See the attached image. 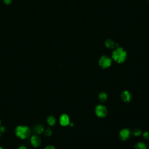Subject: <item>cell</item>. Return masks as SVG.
Listing matches in <instances>:
<instances>
[{"label": "cell", "instance_id": "obj_1", "mask_svg": "<svg viewBox=\"0 0 149 149\" xmlns=\"http://www.w3.org/2000/svg\"><path fill=\"white\" fill-rule=\"evenodd\" d=\"M32 130L27 125H18L15 129V135L22 140H26L31 136Z\"/></svg>", "mask_w": 149, "mask_h": 149}, {"label": "cell", "instance_id": "obj_2", "mask_svg": "<svg viewBox=\"0 0 149 149\" xmlns=\"http://www.w3.org/2000/svg\"><path fill=\"white\" fill-rule=\"evenodd\" d=\"M112 57L117 63H123L127 58V53L123 48L121 47H117L113 51Z\"/></svg>", "mask_w": 149, "mask_h": 149}, {"label": "cell", "instance_id": "obj_3", "mask_svg": "<svg viewBox=\"0 0 149 149\" xmlns=\"http://www.w3.org/2000/svg\"><path fill=\"white\" fill-rule=\"evenodd\" d=\"M100 66L104 69L109 67L112 63L111 59L107 55L102 56L99 59Z\"/></svg>", "mask_w": 149, "mask_h": 149}, {"label": "cell", "instance_id": "obj_4", "mask_svg": "<svg viewBox=\"0 0 149 149\" xmlns=\"http://www.w3.org/2000/svg\"><path fill=\"white\" fill-rule=\"evenodd\" d=\"M30 141L31 146L34 148H37L40 147L42 142V140L40 135L36 134H33L30 136Z\"/></svg>", "mask_w": 149, "mask_h": 149}, {"label": "cell", "instance_id": "obj_5", "mask_svg": "<svg viewBox=\"0 0 149 149\" xmlns=\"http://www.w3.org/2000/svg\"><path fill=\"white\" fill-rule=\"evenodd\" d=\"M95 114L100 118H104L107 114V108L102 105H98L95 109Z\"/></svg>", "mask_w": 149, "mask_h": 149}, {"label": "cell", "instance_id": "obj_6", "mask_svg": "<svg viewBox=\"0 0 149 149\" xmlns=\"http://www.w3.org/2000/svg\"><path fill=\"white\" fill-rule=\"evenodd\" d=\"M44 129H45V128H44V126L43 125H42L41 123H37L33 126L32 131L33 132L34 134L40 135L41 133H44Z\"/></svg>", "mask_w": 149, "mask_h": 149}, {"label": "cell", "instance_id": "obj_7", "mask_svg": "<svg viewBox=\"0 0 149 149\" xmlns=\"http://www.w3.org/2000/svg\"><path fill=\"white\" fill-rule=\"evenodd\" d=\"M130 131L128 129H123L119 133V138L122 140H126L130 137Z\"/></svg>", "mask_w": 149, "mask_h": 149}, {"label": "cell", "instance_id": "obj_8", "mask_svg": "<svg viewBox=\"0 0 149 149\" xmlns=\"http://www.w3.org/2000/svg\"><path fill=\"white\" fill-rule=\"evenodd\" d=\"M59 123L63 126H66L70 123L69 118L68 115L63 113L61 115L59 118Z\"/></svg>", "mask_w": 149, "mask_h": 149}, {"label": "cell", "instance_id": "obj_9", "mask_svg": "<svg viewBox=\"0 0 149 149\" xmlns=\"http://www.w3.org/2000/svg\"><path fill=\"white\" fill-rule=\"evenodd\" d=\"M121 98L125 102H129L132 99V95L129 91L125 90L121 93Z\"/></svg>", "mask_w": 149, "mask_h": 149}, {"label": "cell", "instance_id": "obj_10", "mask_svg": "<svg viewBox=\"0 0 149 149\" xmlns=\"http://www.w3.org/2000/svg\"><path fill=\"white\" fill-rule=\"evenodd\" d=\"M56 120L55 118L52 115H49L47 118V122L48 125L50 126H54L56 123Z\"/></svg>", "mask_w": 149, "mask_h": 149}, {"label": "cell", "instance_id": "obj_11", "mask_svg": "<svg viewBox=\"0 0 149 149\" xmlns=\"http://www.w3.org/2000/svg\"><path fill=\"white\" fill-rule=\"evenodd\" d=\"M105 45L109 49H113L116 47L115 42L111 39H108L107 40H106V41L105 42Z\"/></svg>", "mask_w": 149, "mask_h": 149}, {"label": "cell", "instance_id": "obj_12", "mask_svg": "<svg viewBox=\"0 0 149 149\" xmlns=\"http://www.w3.org/2000/svg\"><path fill=\"white\" fill-rule=\"evenodd\" d=\"M107 94L105 92H102L101 93L99 94V95H98V98H99V100L102 101V102H104L107 100Z\"/></svg>", "mask_w": 149, "mask_h": 149}, {"label": "cell", "instance_id": "obj_13", "mask_svg": "<svg viewBox=\"0 0 149 149\" xmlns=\"http://www.w3.org/2000/svg\"><path fill=\"white\" fill-rule=\"evenodd\" d=\"M135 149H147V146L144 143L138 142L135 145Z\"/></svg>", "mask_w": 149, "mask_h": 149}, {"label": "cell", "instance_id": "obj_14", "mask_svg": "<svg viewBox=\"0 0 149 149\" xmlns=\"http://www.w3.org/2000/svg\"><path fill=\"white\" fill-rule=\"evenodd\" d=\"M44 134H45V136L49 137L52 134V129L50 127H47V128L44 129Z\"/></svg>", "mask_w": 149, "mask_h": 149}, {"label": "cell", "instance_id": "obj_15", "mask_svg": "<svg viewBox=\"0 0 149 149\" xmlns=\"http://www.w3.org/2000/svg\"><path fill=\"white\" fill-rule=\"evenodd\" d=\"M141 130L138 128H136L133 130V135H134L136 136H140L141 134Z\"/></svg>", "mask_w": 149, "mask_h": 149}, {"label": "cell", "instance_id": "obj_16", "mask_svg": "<svg viewBox=\"0 0 149 149\" xmlns=\"http://www.w3.org/2000/svg\"><path fill=\"white\" fill-rule=\"evenodd\" d=\"M6 127H5V126H0V132L1 133H5V132H6Z\"/></svg>", "mask_w": 149, "mask_h": 149}, {"label": "cell", "instance_id": "obj_17", "mask_svg": "<svg viewBox=\"0 0 149 149\" xmlns=\"http://www.w3.org/2000/svg\"><path fill=\"white\" fill-rule=\"evenodd\" d=\"M143 137L144 139H149V132H146L143 133Z\"/></svg>", "mask_w": 149, "mask_h": 149}, {"label": "cell", "instance_id": "obj_18", "mask_svg": "<svg viewBox=\"0 0 149 149\" xmlns=\"http://www.w3.org/2000/svg\"><path fill=\"white\" fill-rule=\"evenodd\" d=\"M44 149H56V148L52 145H48L45 146Z\"/></svg>", "mask_w": 149, "mask_h": 149}, {"label": "cell", "instance_id": "obj_19", "mask_svg": "<svg viewBox=\"0 0 149 149\" xmlns=\"http://www.w3.org/2000/svg\"><path fill=\"white\" fill-rule=\"evenodd\" d=\"M3 1L4 2V3H5L7 5H9L11 3L12 0H3Z\"/></svg>", "mask_w": 149, "mask_h": 149}, {"label": "cell", "instance_id": "obj_20", "mask_svg": "<svg viewBox=\"0 0 149 149\" xmlns=\"http://www.w3.org/2000/svg\"><path fill=\"white\" fill-rule=\"evenodd\" d=\"M17 149H28L27 147L24 146V145H21L20 146H19V147L17 148Z\"/></svg>", "mask_w": 149, "mask_h": 149}, {"label": "cell", "instance_id": "obj_21", "mask_svg": "<svg viewBox=\"0 0 149 149\" xmlns=\"http://www.w3.org/2000/svg\"><path fill=\"white\" fill-rule=\"evenodd\" d=\"M0 149H4V148H3V147H2V146H0Z\"/></svg>", "mask_w": 149, "mask_h": 149}, {"label": "cell", "instance_id": "obj_22", "mask_svg": "<svg viewBox=\"0 0 149 149\" xmlns=\"http://www.w3.org/2000/svg\"><path fill=\"white\" fill-rule=\"evenodd\" d=\"M1 125V119H0V126Z\"/></svg>", "mask_w": 149, "mask_h": 149}, {"label": "cell", "instance_id": "obj_23", "mask_svg": "<svg viewBox=\"0 0 149 149\" xmlns=\"http://www.w3.org/2000/svg\"><path fill=\"white\" fill-rule=\"evenodd\" d=\"M1 134H2V133L0 132V137H1Z\"/></svg>", "mask_w": 149, "mask_h": 149}]
</instances>
